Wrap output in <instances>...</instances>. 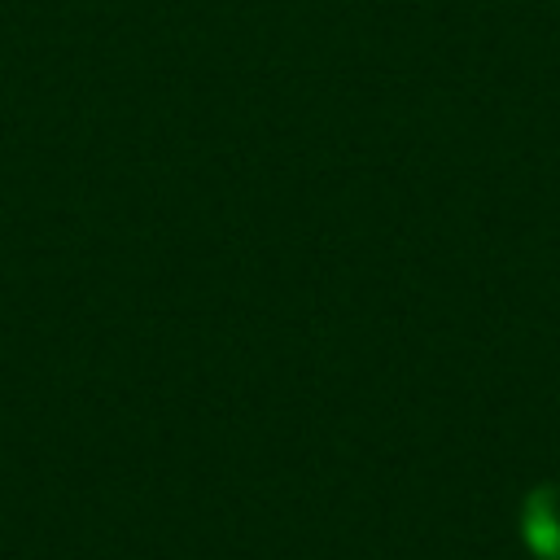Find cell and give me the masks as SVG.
Segmentation results:
<instances>
[{"label": "cell", "instance_id": "6da1fadb", "mask_svg": "<svg viewBox=\"0 0 560 560\" xmlns=\"http://www.w3.org/2000/svg\"><path fill=\"white\" fill-rule=\"evenodd\" d=\"M521 538L534 560H560V481H542L521 499Z\"/></svg>", "mask_w": 560, "mask_h": 560}]
</instances>
